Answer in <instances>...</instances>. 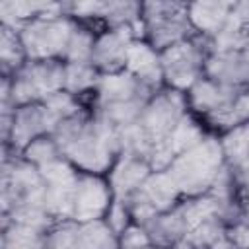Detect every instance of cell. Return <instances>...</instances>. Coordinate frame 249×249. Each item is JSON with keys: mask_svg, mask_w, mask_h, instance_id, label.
<instances>
[{"mask_svg": "<svg viewBox=\"0 0 249 249\" xmlns=\"http://www.w3.org/2000/svg\"><path fill=\"white\" fill-rule=\"evenodd\" d=\"M177 247H195V249H220V247H233L230 237H228V224L218 216L212 214L198 222L183 239Z\"/></svg>", "mask_w": 249, "mask_h": 249, "instance_id": "obj_22", "label": "cell"}, {"mask_svg": "<svg viewBox=\"0 0 249 249\" xmlns=\"http://www.w3.org/2000/svg\"><path fill=\"white\" fill-rule=\"evenodd\" d=\"M60 89H64V60L60 58H27L10 76V97L16 107L43 101Z\"/></svg>", "mask_w": 249, "mask_h": 249, "instance_id": "obj_7", "label": "cell"}, {"mask_svg": "<svg viewBox=\"0 0 249 249\" xmlns=\"http://www.w3.org/2000/svg\"><path fill=\"white\" fill-rule=\"evenodd\" d=\"M74 27H76V19L66 14H60V16H45L31 19L23 23L18 31L25 47L27 58L64 60V53Z\"/></svg>", "mask_w": 249, "mask_h": 249, "instance_id": "obj_9", "label": "cell"}, {"mask_svg": "<svg viewBox=\"0 0 249 249\" xmlns=\"http://www.w3.org/2000/svg\"><path fill=\"white\" fill-rule=\"evenodd\" d=\"M130 74H134L138 80L148 84L154 89L163 88V72H161V58L160 51L152 47L144 37H136L128 49L126 66Z\"/></svg>", "mask_w": 249, "mask_h": 249, "instance_id": "obj_20", "label": "cell"}, {"mask_svg": "<svg viewBox=\"0 0 249 249\" xmlns=\"http://www.w3.org/2000/svg\"><path fill=\"white\" fill-rule=\"evenodd\" d=\"M136 37L138 33L130 25H113L99 29L93 43L91 62L101 74L124 70L128 49Z\"/></svg>", "mask_w": 249, "mask_h": 249, "instance_id": "obj_13", "label": "cell"}, {"mask_svg": "<svg viewBox=\"0 0 249 249\" xmlns=\"http://www.w3.org/2000/svg\"><path fill=\"white\" fill-rule=\"evenodd\" d=\"M206 128L214 134H222L233 126H239L243 123L249 121V88H245L230 105H226L222 111L206 117V119H200Z\"/></svg>", "mask_w": 249, "mask_h": 249, "instance_id": "obj_25", "label": "cell"}, {"mask_svg": "<svg viewBox=\"0 0 249 249\" xmlns=\"http://www.w3.org/2000/svg\"><path fill=\"white\" fill-rule=\"evenodd\" d=\"M56 126H58V121L54 119L51 109L45 105V101L18 105L14 111V119H12L10 136L2 146L19 154L31 140L43 134H53Z\"/></svg>", "mask_w": 249, "mask_h": 249, "instance_id": "obj_12", "label": "cell"}, {"mask_svg": "<svg viewBox=\"0 0 249 249\" xmlns=\"http://www.w3.org/2000/svg\"><path fill=\"white\" fill-rule=\"evenodd\" d=\"M0 249H47V231L25 222H0Z\"/></svg>", "mask_w": 249, "mask_h": 249, "instance_id": "obj_23", "label": "cell"}, {"mask_svg": "<svg viewBox=\"0 0 249 249\" xmlns=\"http://www.w3.org/2000/svg\"><path fill=\"white\" fill-rule=\"evenodd\" d=\"M154 88L138 80L126 68L101 74L97 88L89 99V107L117 130L138 121L144 105L154 95Z\"/></svg>", "mask_w": 249, "mask_h": 249, "instance_id": "obj_3", "label": "cell"}, {"mask_svg": "<svg viewBox=\"0 0 249 249\" xmlns=\"http://www.w3.org/2000/svg\"><path fill=\"white\" fill-rule=\"evenodd\" d=\"M210 53L208 37L195 33L160 51L163 86L187 91L198 78L204 76V64Z\"/></svg>", "mask_w": 249, "mask_h": 249, "instance_id": "obj_6", "label": "cell"}, {"mask_svg": "<svg viewBox=\"0 0 249 249\" xmlns=\"http://www.w3.org/2000/svg\"><path fill=\"white\" fill-rule=\"evenodd\" d=\"M187 113H189V103H187L185 91H179L167 86L154 91V95L148 99V103L144 105L136 121L142 136L150 146V154L158 144H161L169 136V132L177 126V123Z\"/></svg>", "mask_w": 249, "mask_h": 249, "instance_id": "obj_8", "label": "cell"}, {"mask_svg": "<svg viewBox=\"0 0 249 249\" xmlns=\"http://www.w3.org/2000/svg\"><path fill=\"white\" fill-rule=\"evenodd\" d=\"M60 14H66L64 0H0V23L14 29L31 19Z\"/></svg>", "mask_w": 249, "mask_h": 249, "instance_id": "obj_19", "label": "cell"}, {"mask_svg": "<svg viewBox=\"0 0 249 249\" xmlns=\"http://www.w3.org/2000/svg\"><path fill=\"white\" fill-rule=\"evenodd\" d=\"M25 222L45 231L56 222L45 204L41 169L21 154L2 146L0 163V222Z\"/></svg>", "mask_w": 249, "mask_h": 249, "instance_id": "obj_2", "label": "cell"}, {"mask_svg": "<svg viewBox=\"0 0 249 249\" xmlns=\"http://www.w3.org/2000/svg\"><path fill=\"white\" fill-rule=\"evenodd\" d=\"M53 136L62 156L80 171L105 175L121 154L119 130L89 105L60 121Z\"/></svg>", "mask_w": 249, "mask_h": 249, "instance_id": "obj_1", "label": "cell"}, {"mask_svg": "<svg viewBox=\"0 0 249 249\" xmlns=\"http://www.w3.org/2000/svg\"><path fill=\"white\" fill-rule=\"evenodd\" d=\"M181 191L167 169H154L146 181L128 196V206L132 212V220L138 224H146L161 212H167L181 198Z\"/></svg>", "mask_w": 249, "mask_h": 249, "instance_id": "obj_10", "label": "cell"}, {"mask_svg": "<svg viewBox=\"0 0 249 249\" xmlns=\"http://www.w3.org/2000/svg\"><path fill=\"white\" fill-rule=\"evenodd\" d=\"M76 249H119V235L105 218L80 222Z\"/></svg>", "mask_w": 249, "mask_h": 249, "instance_id": "obj_27", "label": "cell"}, {"mask_svg": "<svg viewBox=\"0 0 249 249\" xmlns=\"http://www.w3.org/2000/svg\"><path fill=\"white\" fill-rule=\"evenodd\" d=\"M224 160L230 167H237L249 160V121L218 134Z\"/></svg>", "mask_w": 249, "mask_h": 249, "instance_id": "obj_28", "label": "cell"}, {"mask_svg": "<svg viewBox=\"0 0 249 249\" xmlns=\"http://www.w3.org/2000/svg\"><path fill=\"white\" fill-rule=\"evenodd\" d=\"M239 202H241V220L249 224V189H239Z\"/></svg>", "mask_w": 249, "mask_h": 249, "instance_id": "obj_37", "label": "cell"}, {"mask_svg": "<svg viewBox=\"0 0 249 249\" xmlns=\"http://www.w3.org/2000/svg\"><path fill=\"white\" fill-rule=\"evenodd\" d=\"M228 237L233 247H249V224L241 220L228 226Z\"/></svg>", "mask_w": 249, "mask_h": 249, "instance_id": "obj_34", "label": "cell"}, {"mask_svg": "<svg viewBox=\"0 0 249 249\" xmlns=\"http://www.w3.org/2000/svg\"><path fill=\"white\" fill-rule=\"evenodd\" d=\"M235 4L237 0H191L189 14L195 31L210 39L231 18Z\"/></svg>", "mask_w": 249, "mask_h": 249, "instance_id": "obj_21", "label": "cell"}, {"mask_svg": "<svg viewBox=\"0 0 249 249\" xmlns=\"http://www.w3.org/2000/svg\"><path fill=\"white\" fill-rule=\"evenodd\" d=\"M99 78L101 72L93 62H64V89L82 97L84 101H88V105Z\"/></svg>", "mask_w": 249, "mask_h": 249, "instance_id": "obj_24", "label": "cell"}, {"mask_svg": "<svg viewBox=\"0 0 249 249\" xmlns=\"http://www.w3.org/2000/svg\"><path fill=\"white\" fill-rule=\"evenodd\" d=\"M80 222L74 218L56 220L47 231V249H76Z\"/></svg>", "mask_w": 249, "mask_h": 249, "instance_id": "obj_31", "label": "cell"}, {"mask_svg": "<svg viewBox=\"0 0 249 249\" xmlns=\"http://www.w3.org/2000/svg\"><path fill=\"white\" fill-rule=\"evenodd\" d=\"M233 16L239 19V21H249V0H237L235 4V10H233Z\"/></svg>", "mask_w": 249, "mask_h": 249, "instance_id": "obj_36", "label": "cell"}, {"mask_svg": "<svg viewBox=\"0 0 249 249\" xmlns=\"http://www.w3.org/2000/svg\"><path fill=\"white\" fill-rule=\"evenodd\" d=\"M241 47H249V21H245L241 27Z\"/></svg>", "mask_w": 249, "mask_h": 249, "instance_id": "obj_38", "label": "cell"}, {"mask_svg": "<svg viewBox=\"0 0 249 249\" xmlns=\"http://www.w3.org/2000/svg\"><path fill=\"white\" fill-rule=\"evenodd\" d=\"M210 130L206 128V124L195 115V113H187L179 123H177V126L169 132V136L161 142V144H158L154 150H152V154H150V165L154 167V169H165L169 163H171V160L175 158V156H179L181 152H185L187 148H191V146H195L196 142H200L206 134H208Z\"/></svg>", "mask_w": 249, "mask_h": 249, "instance_id": "obj_15", "label": "cell"}, {"mask_svg": "<svg viewBox=\"0 0 249 249\" xmlns=\"http://www.w3.org/2000/svg\"><path fill=\"white\" fill-rule=\"evenodd\" d=\"M245 88L239 86H230L222 84L218 80L208 78L206 74L198 78L185 93H187V103L189 111L195 113L198 119H206L218 111H222L226 105H230Z\"/></svg>", "mask_w": 249, "mask_h": 249, "instance_id": "obj_16", "label": "cell"}, {"mask_svg": "<svg viewBox=\"0 0 249 249\" xmlns=\"http://www.w3.org/2000/svg\"><path fill=\"white\" fill-rule=\"evenodd\" d=\"M136 247H154V245L146 228L138 222H132L119 233V249H136Z\"/></svg>", "mask_w": 249, "mask_h": 249, "instance_id": "obj_32", "label": "cell"}, {"mask_svg": "<svg viewBox=\"0 0 249 249\" xmlns=\"http://www.w3.org/2000/svg\"><path fill=\"white\" fill-rule=\"evenodd\" d=\"M27 161L35 163L37 167H43L54 160H58L62 156L56 140L53 134H43V136H37L35 140H31L21 152H19Z\"/></svg>", "mask_w": 249, "mask_h": 249, "instance_id": "obj_30", "label": "cell"}, {"mask_svg": "<svg viewBox=\"0 0 249 249\" xmlns=\"http://www.w3.org/2000/svg\"><path fill=\"white\" fill-rule=\"evenodd\" d=\"M191 0H140V37L158 51L193 37Z\"/></svg>", "mask_w": 249, "mask_h": 249, "instance_id": "obj_5", "label": "cell"}, {"mask_svg": "<svg viewBox=\"0 0 249 249\" xmlns=\"http://www.w3.org/2000/svg\"><path fill=\"white\" fill-rule=\"evenodd\" d=\"M152 171H154V167L150 165V161L146 158H140V156H134L128 152H121L105 175L111 185L113 196L128 200V196L140 189V185L146 181V177Z\"/></svg>", "mask_w": 249, "mask_h": 249, "instance_id": "obj_18", "label": "cell"}, {"mask_svg": "<svg viewBox=\"0 0 249 249\" xmlns=\"http://www.w3.org/2000/svg\"><path fill=\"white\" fill-rule=\"evenodd\" d=\"M95 37H97L95 27L76 19V27L70 35V41L64 53V62H91Z\"/></svg>", "mask_w": 249, "mask_h": 249, "instance_id": "obj_29", "label": "cell"}, {"mask_svg": "<svg viewBox=\"0 0 249 249\" xmlns=\"http://www.w3.org/2000/svg\"><path fill=\"white\" fill-rule=\"evenodd\" d=\"M226 165L218 134L208 132L200 142L187 148L165 167L183 196L204 195L210 191L218 173Z\"/></svg>", "mask_w": 249, "mask_h": 249, "instance_id": "obj_4", "label": "cell"}, {"mask_svg": "<svg viewBox=\"0 0 249 249\" xmlns=\"http://www.w3.org/2000/svg\"><path fill=\"white\" fill-rule=\"evenodd\" d=\"M113 202V191L107 181V175L80 171L72 218L78 222H88L95 218H105Z\"/></svg>", "mask_w": 249, "mask_h": 249, "instance_id": "obj_14", "label": "cell"}, {"mask_svg": "<svg viewBox=\"0 0 249 249\" xmlns=\"http://www.w3.org/2000/svg\"><path fill=\"white\" fill-rule=\"evenodd\" d=\"M105 220L107 224L115 230V233L119 235L128 224H132V212H130V206H128V200H123V198H115L113 196V202L105 214Z\"/></svg>", "mask_w": 249, "mask_h": 249, "instance_id": "obj_33", "label": "cell"}, {"mask_svg": "<svg viewBox=\"0 0 249 249\" xmlns=\"http://www.w3.org/2000/svg\"><path fill=\"white\" fill-rule=\"evenodd\" d=\"M27 62L19 31L0 23V76H12Z\"/></svg>", "mask_w": 249, "mask_h": 249, "instance_id": "obj_26", "label": "cell"}, {"mask_svg": "<svg viewBox=\"0 0 249 249\" xmlns=\"http://www.w3.org/2000/svg\"><path fill=\"white\" fill-rule=\"evenodd\" d=\"M204 74L222 84L249 88V47L210 51Z\"/></svg>", "mask_w": 249, "mask_h": 249, "instance_id": "obj_17", "label": "cell"}, {"mask_svg": "<svg viewBox=\"0 0 249 249\" xmlns=\"http://www.w3.org/2000/svg\"><path fill=\"white\" fill-rule=\"evenodd\" d=\"M231 169H233V175L237 179L239 189H249V160L237 167H231Z\"/></svg>", "mask_w": 249, "mask_h": 249, "instance_id": "obj_35", "label": "cell"}, {"mask_svg": "<svg viewBox=\"0 0 249 249\" xmlns=\"http://www.w3.org/2000/svg\"><path fill=\"white\" fill-rule=\"evenodd\" d=\"M45 181V204L54 220L72 218L74 195L80 177V169L72 165L64 156L39 167Z\"/></svg>", "mask_w": 249, "mask_h": 249, "instance_id": "obj_11", "label": "cell"}]
</instances>
